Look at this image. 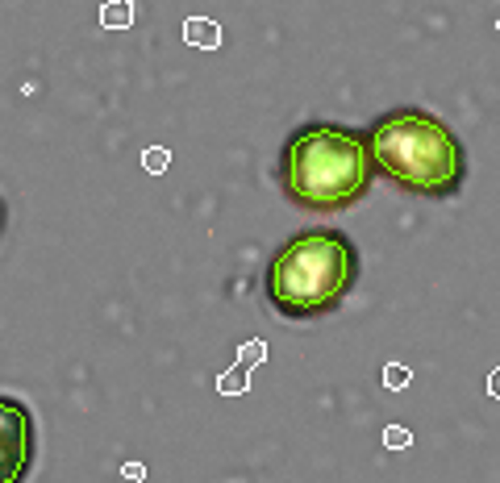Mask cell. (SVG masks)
<instances>
[{
  "label": "cell",
  "mask_w": 500,
  "mask_h": 483,
  "mask_svg": "<svg viewBox=\"0 0 500 483\" xmlns=\"http://www.w3.org/2000/svg\"><path fill=\"white\" fill-rule=\"evenodd\" d=\"M184 42L200 46V51H218L221 46V25L208 22V17H188L184 22Z\"/></svg>",
  "instance_id": "5b68a950"
},
{
  "label": "cell",
  "mask_w": 500,
  "mask_h": 483,
  "mask_svg": "<svg viewBox=\"0 0 500 483\" xmlns=\"http://www.w3.org/2000/svg\"><path fill=\"white\" fill-rule=\"evenodd\" d=\"M5 226H9V204H5V196H0V237H5Z\"/></svg>",
  "instance_id": "8fae6325"
},
{
  "label": "cell",
  "mask_w": 500,
  "mask_h": 483,
  "mask_svg": "<svg viewBox=\"0 0 500 483\" xmlns=\"http://www.w3.org/2000/svg\"><path fill=\"white\" fill-rule=\"evenodd\" d=\"M384 446H392V450H409V446H413V433L404 430V425H388V430H384Z\"/></svg>",
  "instance_id": "52a82bcc"
},
{
  "label": "cell",
  "mask_w": 500,
  "mask_h": 483,
  "mask_svg": "<svg viewBox=\"0 0 500 483\" xmlns=\"http://www.w3.org/2000/svg\"><path fill=\"white\" fill-rule=\"evenodd\" d=\"M280 188L305 213H347L375 183L367 134L342 121H309L280 146Z\"/></svg>",
  "instance_id": "6da1fadb"
},
{
  "label": "cell",
  "mask_w": 500,
  "mask_h": 483,
  "mask_svg": "<svg viewBox=\"0 0 500 483\" xmlns=\"http://www.w3.org/2000/svg\"><path fill=\"white\" fill-rule=\"evenodd\" d=\"M167 163H171V154L159 151V146H151V151L142 154V167H146V172H167Z\"/></svg>",
  "instance_id": "ba28073f"
},
{
  "label": "cell",
  "mask_w": 500,
  "mask_h": 483,
  "mask_svg": "<svg viewBox=\"0 0 500 483\" xmlns=\"http://www.w3.org/2000/svg\"><path fill=\"white\" fill-rule=\"evenodd\" d=\"M100 25H109V30L134 25V0H109V5L100 9Z\"/></svg>",
  "instance_id": "8992f818"
},
{
  "label": "cell",
  "mask_w": 500,
  "mask_h": 483,
  "mask_svg": "<svg viewBox=\"0 0 500 483\" xmlns=\"http://www.w3.org/2000/svg\"><path fill=\"white\" fill-rule=\"evenodd\" d=\"M142 475H146V467H142V462H134V467L125 462V479H142Z\"/></svg>",
  "instance_id": "30bf717a"
},
{
  "label": "cell",
  "mask_w": 500,
  "mask_h": 483,
  "mask_svg": "<svg viewBox=\"0 0 500 483\" xmlns=\"http://www.w3.org/2000/svg\"><path fill=\"white\" fill-rule=\"evenodd\" d=\"M38 459V421L17 396H0V483H25Z\"/></svg>",
  "instance_id": "277c9868"
},
{
  "label": "cell",
  "mask_w": 500,
  "mask_h": 483,
  "mask_svg": "<svg viewBox=\"0 0 500 483\" xmlns=\"http://www.w3.org/2000/svg\"><path fill=\"white\" fill-rule=\"evenodd\" d=\"M404 384H409V367H384V387L401 392Z\"/></svg>",
  "instance_id": "9c48e42d"
},
{
  "label": "cell",
  "mask_w": 500,
  "mask_h": 483,
  "mask_svg": "<svg viewBox=\"0 0 500 483\" xmlns=\"http://www.w3.org/2000/svg\"><path fill=\"white\" fill-rule=\"evenodd\" d=\"M488 392H492V396H500V371H492V376H488Z\"/></svg>",
  "instance_id": "7c38bea8"
},
{
  "label": "cell",
  "mask_w": 500,
  "mask_h": 483,
  "mask_svg": "<svg viewBox=\"0 0 500 483\" xmlns=\"http://www.w3.org/2000/svg\"><path fill=\"white\" fill-rule=\"evenodd\" d=\"M359 283V246L342 229L317 226L283 242L267 263L263 296L283 321H317L342 309Z\"/></svg>",
  "instance_id": "3957f363"
},
{
  "label": "cell",
  "mask_w": 500,
  "mask_h": 483,
  "mask_svg": "<svg viewBox=\"0 0 500 483\" xmlns=\"http://www.w3.org/2000/svg\"><path fill=\"white\" fill-rule=\"evenodd\" d=\"M367 151L375 175L401 192L425 200H450L468 183V151L438 113L417 105L388 108L367 125Z\"/></svg>",
  "instance_id": "7a4b0ae2"
}]
</instances>
